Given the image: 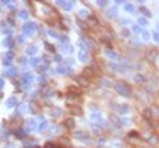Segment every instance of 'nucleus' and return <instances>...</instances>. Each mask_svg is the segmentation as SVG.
<instances>
[{
	"label": "nucleus",
	"mask_w": 159,
	"mask_h": 148,
	"mask_svg": "<svg viewBox=\"0 0 159 148\" xmlns=\"http://www.w3.org/2000/svg\"><path fill=\"white\" fill-rule=\"evenodd\" d=\"M115 89L118 91V94H121L123 97H129L132 92H130V86L126 83V82H123V80H120V82H117V85H115Z\"/></svg>",
	"instance_id": "obj_1"
}]
</instances>
